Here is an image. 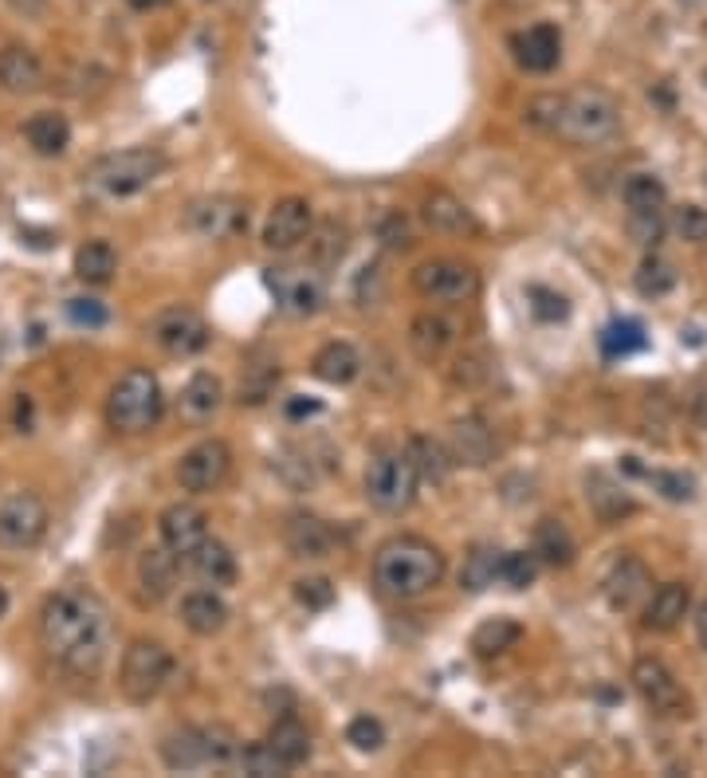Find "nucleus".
I'll return each mask as SVG.
<instances>
[{
    "instance_id": "nucleus-1",
    "label": "nucleus",
    "mask_w": 707,
    "mask_h": 778,
    "mask_svg": "<svg viewBox=\"0 0 707 778\" xmlns=\"http://www.w3.org/2000/svg\"><path fill=\"white\" fill-rule=\"evenodd\" d=\"M40 645L60 668L95 676L111 653V610L86 586L55 590L40 610Z\"/></svg>"
},
{
    "instance_id": "nucleus-2",
    "label": "nucleus",
    "mask_w": 707,
    "mask_h": 778,
    "mask_svg": "<svg viewBox=\"0 0 707 778\" xmlns=\"http://www.w3.org/2000/svg\"><path fill=\"white\" fill-rule=\"evenodd\" d=\"M444 579V554L421 535H397L373 554V586L393 602L424 597Z\"/></svg>"
},
{
    "instance_id": "nucleus-3",
    "label": "nucleus",
    "mask_w": 707,
    "mask_h": 778,
    "mask_svg": "<svg viewBox=\"0 0 707 778\" xmlns=\"http://www.w3.org/2000/svg\"><path fill=\"white\" fill-rule=\"evenodd\" d=\"M162 417V386L150 370H126L114 381L111 398H106V421L111 429L139 437L150 432Z\"/></svg>"
},
{
    "instance_id": "nucleus-4",
    "label": "nucleus",
    "mask_w": 707,
    "mask_h": 778,
    "mask_svg": "<svg viewBox=\"0 0 707 778\" xmlns=\"http://www.w3.org/2000/svg\"><path fill=\"white\" fill-rule=\"evenodd\" d=\"M170 676H173V653L162 641H146V637L130 641L119 668V688L130 704H150L170 684Z\"/></svg>"
},
{
    "instance_id": "nucleus-5",
    "label": "nucleus",
    "mask_w": 707,
    "mask_h": 778,
    "mask_svg": "<svg viewBox=\"0 0 707 778\" xmlns=\"http://www.w3.org/2000/svg\"><path fill=\"white\" fill-rule=\"evenodd\" d=\"M617 130V103H613L605 91H574V95H562V114L554 134H562L566 142H578V146H594V142L609 139Z\"/></svg>"
},
{
    "instance_id": "nucleus-6",
    "label": "nucleus",
    "mask_w": 707,
    "mask_h": 778,
    "mask_svg": "<svg viewBox=\"0 0 707 778\" xmlns=\"http://www.w3.org/2000/svg\"><path fill=\"white\" fill-rule=\"evenodd\" d=\"M417 468L406 449H381L366 468V500L378 511H406L417 500Z\"/></svg>"
},
{
    "instance_id": "nucleus-7",
    "label": "nucleus",
    "mask_w": 707,
    "mask_h": 778,
    "mask_svg": "<svg viewBox=\"0 0 707 778\" xmlns=\"http://www.w3.org/2000/svg\"><path fill=\"white\" fill-rule=\"evenodd\" d=\"M165 170V157L157 150H119V154H106L103 162L91 170V182L106 193V197H134L146 185H154Z\"/></svg>"
},
{
    "instance_id": "nucleus-8",
    "label": "nucleus",
    "mask_w": 707,
    "mask_h": 778,
    "mask_svg": "<svg viewBox=\"0 0 707 778\" xmlns=\"http://www.w3.org/2000/svg\"><path fill=\"white\" fill-rule=\"evenodd\" d=\"M409 279H413V291L432 303H468L480 291V272H475L472 264H460V259H449V256L417 264Z\"/></svg>"
},
{
    "instance_id": "nucleus-9",
    "label": "nucleus",
    "mask_w": 707,
    "mask_h": 778,
    "mask_svg": "<svg viewBox=\"0 0 707 778\" xmlns=\"http://www.w3.org/2000/svg\"><path fill=\"white\" fill-rule=\"evenodd\" d=\"M228 472H233V449L225 441H201L177 460V480H182L185 492L193 495H208L225 484Z\"/></svg>"
},
{
    "instance_id": "nucleus-10",
    "label": "nucleus",
    "mask_w": 707,
    "mask_h": 778,
    "mask_svg": "<svg viewBox=\"0 0 707 778\" xmlns=\"http://www.w3.org/2000/svg\"><path fill=\"white\" fill-rule=\"evenodd\" d=\"M48 535V508L40 495L17 492L0 503V546L9 551H28Z\"/></svg>"
},
{
    "instance_id": "nucleus-11",
    "label": "nucleus",
    "mask_w": 707,
    "mask_h": 778,
    "mask_svg": "<svg viewBox=\"0 0 707 778\" xmlns=\"http://www.w3.org/2000/svg\"><path fill=\"white\" fill-rule=\"evenodd\" d=\"M185 221L205 240H233L248 228V205L236 197H201L189 205Z\"/></svg>"
},
{
    "instance_id": "nucleus-12",
    "label": "nucleus",
    "mask_w": 707,
    "mask_h": 778,
    "mask_svg": "<svg viewBox=\"0 0 707 778\" xmlns=\"http://www.w3.org/2000/svg\"><path fill=\"white\" fill-rule=\"evenodd\" d=\"M268 287L287 315H315L327 299V284L311 268H271Z\"/></svg>"
},
{
    "instance_id": "nucleus-13",
    "label": "nucleus",
    "mask_w": 707,
    "mask_h": 778,
    "mask_svg": "<svg viewBox=\"0 0 707 778\" xmlns=\"http://www.w3.org/2000/svg\"><path fill=\"white\" fill-rule=\"evenodd\" d=\"M315 225V208L307 197H284L271 205L264 221V248L268 252H295Z\"/></svg>"
},
{
    "instance_id": "nucleus-14",
    "label": "nucleus",
    "mask_w": 707,
    "mask_h": 778,
    "mask_svg": "<svg viewBox=\"0 0 707 778\" xmlns=\"http://www.w3.org/2000/svg\"><path fill=\"white\" fill-rule=\"evenodd\" d=\"M150 330H154L157 346L173 358L201 355L208 346V323L201 319L197 311H189V307H170V311H162Z\"/></svg>"
},
{
    "instance_id": "nucleus-15",
    "label": "nucleus",
    "mask_w": 707,
    "mask_h": 778,
    "mask_svg": "<svg viewBox=\"0 0 707 778\" xmlns=\"http://www.w3.org/2000/svg\"><path fill=\"white\" fill-rule=\"evenodd\" d=\"M633 688L641 692V700L653 712H665V716H676L680 708H688V696H684L680 680L673 676V668L656 657H641L633 665Z\"/></svg>"
},
{
    "instance_id": "nucleus-16",
    "label": "nucleus",
    "mask_w": 707,
    "mask_h": 778,
    "mask_svg": "<svg viewBox=\"0 0 707 778\" xmlns=\"http://www.w3.org/2000/svg\"><path fill=\"white\" fill-rule=\"evenodd\" d=\"M449 452L457 464H468V468H483L492 464L495 452H500V441H495V429L483 417L468 413V417H457L449 424Z\"/></svg>"
},
{
    "instance_id": "nucleus-17",
    "label": "nucleus",
    "mask_w": 707,
    "mask_h": 778,
    "mask_svg": "<svg viewBox=\"0 0 707 778\" xmlns=\"http://www.w3.org/2000/svg\"><path fill=\"white\" fill-rule=\"evenodd\" d=\"M157 528H162V543L170 546L177 559H185L201 539H208V515L197 503H173V508L162 511Z\"/></svg>"
},
{
    "instance_id": "nucleus-18",
    "label": "nucleus",
    "mask_w": 707,
    "mask_h": 778,
    "mask_svg": "<svg viewBox=\"0 0 707 778\" xmlns=\"http://www.w3.org/2000/svg\"><path fill=\"white\" fill-rule=\"evenodd\" d=\"M511 52H515L519 68L543 75V71L559 68L562 35H559V28H551V24H535V28H526V32L511 35Z\"/></svg>"
},
{
    "instance_id": "nucleus-19",
    "label": "nucleus",
    "mask_w": 707,
    "mask_h": 778,
    "mask_svg": "<svg viewBox=\"0 0 707 778\" xmlns=\"http://www.w3.org/2000/svg\"><path fill=\"white\" fill-rule=\"evenodd\" d=\"M177 571H182V562L170 546H146L139 559V586H142V602L157 605L162 597L173 594L177 586Z\"/></svg>"
},
{
    "instance_id": "nucleus-20",
    "label": "nucleus",
    "mask_w": 707,
    "mask_h": 778,
    "mask_svg": "<svg viewBox=\"0 0 707 778\" xmlns=\"http://www.w3.org/2000/svg\"><path fill=\"white\" fill-rule=\"evenodd\" d=\"M185 566L189 574L201 582V586H233L236 582V554L228 551L225 543H216V539H201L189 554H185Z\"/></svg>"
},
{
    "instance_id": "nucleus-21",
    "label": "nucleus",
    "mask_w": 707,
    "mask_h": 778,
    "mask_svg": "<svg viewBox=\"0 0 707 778\" xmlns=\"http://www.w3.org/2000/svg\"><path fill=\"white\" fill-rule=\"evenodd\" d=\"M0 91L4 95H35V91H43V63L35 60L32 48L9 43L0 52Z\"/></svg>"
},
{
    "instance_id": "nucleus-22",
    "label": "nucleus",
    "mask_w": 707,
    "mask_h": 778,
    "mask_svg": "<svg viewBox=\"0 0 707 778\" xmlns=\"http://www.w3.org/2000/svg\"><path fill=\"white\" fill-rule=\"evenodd\" d=\"M284 543L295 559H327L330 546H335V531L322 523L319 515H307V511H295L287 515Z\"/></svg>"
},
{
    "instance_id": "nucleus-23",
    "label": "nucleus",
    "mask_w": 707,
    "mask_h": 778,
    "mask_svg": "<svg viewBox=\"0 0 707 778\" xmlns=\"http://www.w3.org/2000/svg\"><path fill=\"white\" fill-rule=\"evenodd\" d=\"M648 571L641 559H622L617 566L609 571V579H605V602L613 605V610H622V614H629V610H637L641 602L648 597Z\"/></svg>"
},
{
    "instance_id": "nucleus-24",
    "label": "nucleus",
    "mask_w": 707,
    "mask_h": 778,
    "mask_svg": "<svg viewBox=\"0 0 707 778\" xmlns=\"http://www.w3.org/2000/svg\"><path fill=\"white\" fill-rule=\"evenodd\" d=\"M421 216H424V225H429L432 233H444V236H464V233H475V228H480V225H475L472 208H468L460 197H452V193H444V190H437V193L424 197Z\"/></svg>"
},
{
    "instance_id": "nucleus-25",
    "label": "nucleus",
    "mask_w": 707,
    "mask_h": 778,
    "mask_svg": "<svg viewBox=\"0 0 707 778\" xmlns=\"http://www.w3.org/2000/svg\"><path fill=\"white\" fill-rule=\"evenodd\" d=\"M182 622L197 637H213L228 625V605L216 590H193L182 597Z\"/></svg>"
},
{
    "instance_id": "nucleus-26",
    "label": "nucleus",
    "mask_w": 707,
    "mask_h": 778,
    "mask_svg": "<svg viewBox=\"0 0 707 778\" xmlns=\"http://www.w3.org/2000/svg\"><path fill=\"white\" fill-rule=\"evenodd\" d=\"M691 605V590L684 582H665V586H656L653 597L645 602V625L656 633H668L684 622Z\"/></svg>"
},
{
    "instance_id": "nucleus-27",
    "label": "nucleus",
    "mask_w": 707,
    "mask_h": 778,
    "mask_svg": "<svg viewBox=\"0 0 707 778\" xmlns=\"http://www.w3.org/2000/svg\"><path fill=\"white\" fill-rule=\"evenodd\" d=\"M452 335H457V330H452V323L444 319V315L424 311L409 323V350H413L421 362H440L444 350L452 346Z\"/></svg>"
},
{
    "instance_id": "nucleus-28",
    "label": "nucleus",
    "mask_w": 707,
    "mask_h": 778,
    "mask_svg": "<svg viewBox=\"0 0 707 778\" xmlns=\"http://www.w3.org/2000/svg\"><path fill=\"white\" fill-rule=\"evenodd\" d=\"M24 139L40 157H60L71 142V122L60 111H35L24 122Z\"/></svg>"
},
{
    "instance_id": "nucleus-29",
    "label": "nucleus",
    "mask_w": 707,
    "mask_h": 778,
    "mask_svg": "<svg viewBox=\"0 0 707 778\" xmlns=\"http://www.w3.org/2000/svg\"><path fill=\"white\" fill-rule=\"evenodd\" d=\"M162 759L170 770H205V727H177V731H170L162 744Z\"/></svg>"
},
{
    "instance_id": "nucleus-30",
    "label": "nucleus",
    "mask_w": 707,
    "mask_h": 778,
    "mask_svg": "<svg viewBox=\"0 0 707 778\" xmlns=\"http://www.w3.org/2000/svg\"><path fill=\"white\" fill-rule=\"evenodd\" d=\"M406 452H409V460H413V468H417V480H424V484H444L452 475V452H449V444H440V441H432V437H409V444H406Z\"/></svg>"
},
{
    "instance_id": "nucleus-31",
    "label": "nucleus",
    "mask_w": 707,
    "mask_h": 778,
    "mask_svg": "<svg viewBox=\"0 0 707 778\" xmlns=\"http://www.w3.org/2000/svg\"><path fill=\"white\" fill-rule=\"evenodd\" d=\"M264 744H268L271 751L287 762V770H295L299 762H307V755H311V735H307V727H303L291 712H284V716L271 724V731H268Z\"/></svg>"
},
{
    "instance_id": "nucleus-32",
    "label": "nucleus",
    "mask_w": 707,
    "mask_h": 778,
    "mask_svg": "<svg viewBox=\"0 0 707 778\" xmlns=\"http://www.w3.org/2000/svg\"><path fill=\"white\" fill-rule=\"evenodd\" d=\"M311 370H315V378L327 381V386H346V381H354L362 373V358H358V350H354L350 342H327L319 355H315Z\"/></svg>"
},
{
    "instance_id": "nucleus-33",
    "label": "nucleus",
    "mask_w": 707,
    "mask_h": 778,
    "mask_svg": "<svg viewBox=\"0 0 707 778\" xmlns=\"http://www.w3.org/2000/svg\"><path fill=\"white\" fill-rule=\"evenodd\" d=\"M586 500H590V508L597 511V519H605V523H613V519H622V515H629V511H633L629 492H625V488L605 472H590L586 475Z\"/></svg>"
},
{
    "instance_id": "nucleus-34",
    "label": "nucleus",
    "mask_w": 707,
    "mask_h": 778,
    "mask_svg": "<svg viewBox=\"0 0 707 778\" xmlns=\"http://www.w3.org/2000/svg\"><path fill=\"white\" fill-rule=\"evenodd\" d=\"M119 272V252H114L111 240H86L83 248L75 252V276L91 287H103L114 279Z\"/></svg>"
},
{
    "instance_id": "nucleus-35",
    "label": "nucleus",
    "mask_w": 707,
    "mask_h": 778,
    "mask_svg": "<svg viewBox=\"0 0 707 778\" xmlns=\"http://www.w3.org/2000/svg\"><path fill=\"white\" fill-rule=\"evenodd\" d=\"M221 401H225V386H221L216 373H193L189 386L182 389V413L197 424L208 421L221 409Z\"/></svg>"
},
{
    "instance_id": "nucleus-36",
    "label": "nucleus",
    "mask_w": 707,
    "mask_h": 778,
    "mask_svg": "<svg viewBox=\"0 0 707 778\" xmlns=\"http://www.w3.org/2000/svg\"><path fill=\"white\" fill-rule=\"evenodd\" d=\"M519 637H523V625H519L515 617H488V622L472 633V653L483 661L503 657L508 648L519 645Z\"/></svg>"
},
{
    "instance_id": "nucleus-37",
    "label": "nucleus",
    "mask_w": 707,
    "mask_h": 778,
    "mask_svg": "<svg viewBox=\"0 0 707 778\" xmlns=\"http://www.w3.org/2000/svg\"><path fill=\"white\" fill-rule=\"evenodd\" d=\"M535 559L551 562V566H570V562H574V535L566 531L562 519H539Z\"/></svg>"
},
{
    "instance_id": "nucleus-38",
    "label": "nucleus",
    "mask_w": 707,
    "mask_h": 778,
    "mask_svg": "<svg viewBox=\"0 0 707 778\" xmlns=\"http://www.w3.org/2000/svg\"><path fill=\"white\" fill-rule=\"evenodd\" d=\"M625 472L648 480L656 492L665 495V500H673V503L696 500V480H691L688 472H660V468H645V464H637V457H625Z\"/></svg>"
},
{
    "instance_id": "nucleus-39",
    "label": "nucleus",
    "mask_w": 707,
    "mask_h": 778,
    "mask_svg": "<svg viewBox=\"0 0 707 778\" xmlns=\"http://www.w3.org/2000/svg\"><path fill=\"white\" fill-rule=\"evenodd\" d=\"M500 554L503 551H495V546H488V543L472 546L468 559H464V566H460V586L472 590V594L495 586V579H500Z\"/></svg>"
},
{
    "instance_id": "nucleus-40",
    "label": "nucleus",
    "mask_w": 707,
    "mask_h": 778,
    "mask_svg": "<svg viewBox=\"0 0 707 778\" xmlns=\"http://www.w3.org/2000/svg\"><path fill=\"white\" fill-rule=\"evenodd\" d=\"M622 197H625V205H629V213H660L668 201V190L653 173H633V177H625Z\"/></svg>"
},
{
    "instance_id": "nucleus-41",
    "label": "nucleus",
    "mask_w": 707,
    "mask_h": 778,
    "mask_svg": "<svg viewBox=\"0 0 707 778\" xmlns=\"http://www.w3.org/2000/svg\"><path fill=\"white\" fill-rule=\"evenodd\" d=\"M276 472L279 480H284L287 488H295V492H307V488L315 484V460L307 449H299V444H287V449L276 452Z\"/></svg>"
},
{
    "instance_id": "nucleus-42",
    "label": "nucleus",
    "mask_w": 707,
    "mask_h": 778,
    "mask_svg": "<svg viewBox=\"0 0 707 778\" xmlns=\"http://www.w3.org/2000/svg\"><path fill=\"white\" fill-rule=\"evenodd\" d=\"M279 381V366L276 362H248L240 373V389H236V398L248 401V406H259V401L271 398V389Z\"/></svg>"
},
{
    "instance_id": "nucleus-43",
    "label": "nucleus",
    "mask_w": 707,
    "mask_h": 778,
    "mask_svg": "<svg viewBox=\"0 0 707 778\" xmlns=\"http://www.w3.org/2000/svg\"><path fill=\"white\" fill-rule=\"evenodd\" d=\"M307 248H311L315 264H338L346 252V225H338V221L311 225V233H307Z\"/></svg>"
},
{
    "instance_id": "nucleus-44",
    "label": "nucleus",
    "mask_w": 707,
    "mask_h": 778,
    "mask_svg": "<svg viewBox=\"0 0 707 778\" xmlns=\"http://www.w3.org/2000/svg\"><path fill=\"white\" fill-rule=\"evenodd\" d=\"M492 355L483 350V346H472V350H464V355L452 362V386H460V389H480L483 381L492 378Z\"/></svg>"
},
{
    "instance_id": "nucleus-45",
    "label": "nucleus",
    "mask_w": 707,
    "mask_h": 778,
    "mask_svg": "<svg viewBox=\"0 0 707 778\" xmlns=\"http://www.w3.org/2000/svg\"><path fill=\"white\" fill-rule=\"evenodd\" d=\"M676 287V272L668 259L660 256H645L637 268V291L645 295V299H660V295H668Z\"/></svg>"
},
{
    "instance_id": "nucleus-46",
    "label": "nucleus",
    "mask_w": 707,
    "mask_h": 778,
    "mask_svg": "<svg viewBox=\"0 0 707 778\" xmlns=\"http://www.w3.org/2000/svg\"><path fill=\"white\" fill-rule=\"evenodd\" d=\"M236 767H240L244 775H256V778H279V775H287V762L279 759V755L271 751L268 744L240 747V759H236Z\"/></svg>"
},
{
    "instance_id": "nucleus-47",
    "label": "nucleus",
    "mask_w": 707,
    "mask_h": 778,
    "mask_svg": "<svg viewBox=\"0 0 707 778\" xmlns=\"http://www.w3.org/2000/svg\"><path fill=\"white\" fill-rule=\"evenodd\" d=\"M539 574V559L523 551H503L500 554V582H508L511 590H526Z\"/></svg>"
},
{
    "instance_id": "nucleus-48",
    "label": "nucleus",
    "mask_w": 707,
    "mask_h": 778,
    "mask_svg": "<svg viewBox=\"0 0 707 778\" xmlns=\"http://www.w3.org/2000/svg\"><path fill=\"white\" fill-rule=\"evenodd\" d=\"M641 346H645V335H641L637 323H613L602 335V350L609 358H625V355H633V350H641Z\"/></svg>"
},
{
    "instance_id": "nucleus-49",
    "label": "nucleus",
    "mask_w": 707,
    "mask_h": 778,
    "mask_svg": "<svg viewBox=\"0 0 707 778\" xmlns=\"http://www.w3.org/2000/svg\"><path fill=\"white\" fill-rule=\"evenodd\" d=\"M673 233L688 244H707V208L684 205L673 213Z\"/></svg>"
},
{
    "instance_id": "nucleus-50",
    "label": "nucleus",
    "mask_w": 707,
    "mask_h": 778,
    "mask_svg": "<svg viewBox=\"0 0 707 778\" xmlns=\"http://www.w3.org/2000/svg\"><path fill=\"white\" fill-rule=\"evenodd\" d=\"M346 744H354L358 751H378L386 744V727L373 716H354L350 727H346Z\"/></svg>"
},
{
    "instance_id": "nucleus-51",
    "label": "nucleus",
    "mask_w": 707,
    "mask_h": 778,
    "mask_svg": "<svg viewBox=\"0 0 707 778\" xmlns=\"http://www.w3.org/2000/svg\"><path fill=\"white\" fill-rule=\"evenodd\" d=\"M531 315L543 323H562L570 315L566 295L551 291V287H531Z\"/></svg>"
},
{
    "instance_id": "nucleus-52",
    "label": "nucleus",
    "mask_w": 707,
    "mask_h": 778,
    "mask_svg": "<svg viewBox=\"0 0 707 778\" xmlns=\"http://www.w3.org/2000/svg\"><path fill=\"white\" fill-rule=\"evenodd\" d=\"M526 122L535 130H546V134H554V126H559V114H562V95H535L531 103H526Z\"/></svg>"
},
{
    "instance_id": "nucleus-53",
    "label": "nucleus",
    "mask_w": 707,
    "mask_h": 778,
    "mask_svg": "<svg viewBox=\"0 0 707 778\" xmlns=\"http://www.w3.org/2000/svg\"><path fill=\"white\" fill-rule=\"evenodd\" d=\"M295 597H299L307 610H327L335 602V586L327 579H303L295 582Z\"/></svg>"
},
{
    "instance_id": "nucleus-54",
    "label": "nucleus",
    "mask_w": 707,
    "mask_h": 778,
    "mask_svg": "<svg viewBox=\"0 0 707 778\" xmlns=\"http://www.w3.org/2000/svg\"><path fill=\"white\" fill-rule=\"evenodd\" d=\"M68 319L75 323V327H103L106 323V307L99 299H71L68 303Z\"/></svg>"
},
{
    "instance_id": "nucleus-55",
    "label": "nucleus",
    "mask_w": 707,
    "mask_h": 778,
    "mask_svg": "<svg viewBox=\"0 0 707 778\" xmlns=\"http://www.w3.org/2000/svg\"><path fill=\"white\" fill-rule=\"evenodd\" d=\"M381 240H386V248H409V225L401 216H389L386 228H381Z\"/></svg>"
},
{
    "instance_id": "nucleus-56",
    "label": "nucleus",
    "mask_w": 707,
    "mask_h": 778,
    "mask_svg": "<svg viewBox=\"0 0 707 778\" xmlns=\"http://www.w3.org/2000/svg\"><path fill=\"white\" fill-rule=\"evenodd\" d=\"M12 9L20 12L24 20H40L43 12H48V0H9Z\"/></svg>"
},
{
    "instance_id": "nucleus-57",
    "label": "nucleus",
    "mask_w": 707,
    "mask_h": 778,
    "mask_svg": "<svg viewBox=\"0 0 707 778\" xmlns=\"http://www.w3.org/2000/svg\"><path fill=\"white\" fill-rule=\"evenodd\" d=\"M126 4L134 12H157V9H165V4H173V0H126Z\"/></svg>"
},
{
    "instance_id": "nucleus-58",
    "label": "nucleus",
    "mask_w": 707,
    "mask_h": 778,
    "mask_svg": "<svg viewBox=\"0 0 707 778\" xmlns=\"http://www.w3.org/2000/svg\"><path fill=\"white\" fill-rule=\"evenodd\" d=\"M696 633H699V645L707 648V602H699V610H696Z\"/></svg>"
},
{
    "instance_id": "nucleus-59",
    "label": "nucleus",
    "mask_w": 707,
    "mask_h": 778,
    "mask_svg": "<svg viewBox=\"0 0 707 778\" xmlns=\"http://www.w3.org/2000/svg\"><path fill=\"white\" fill-rule=\"evenodd\" d=\"M4 610H9V590L0 586V617H4Z\"/></svg>"
},
{
    "instance_id": "nucleus-60",
    "label": "nucleus",
    "mask_w": 707,
    "mask_h": 778,
    "mask_svg": "<svg viewBox=\"0 0 707 778\" xmlns=\"http://www.w3.org/2000/svg\"><path fill=\"white\" fill-rule=\"evenodd\" d=\"M680 4H688V9H707V0H680Z\"/></svg>"
}]
</instances>
